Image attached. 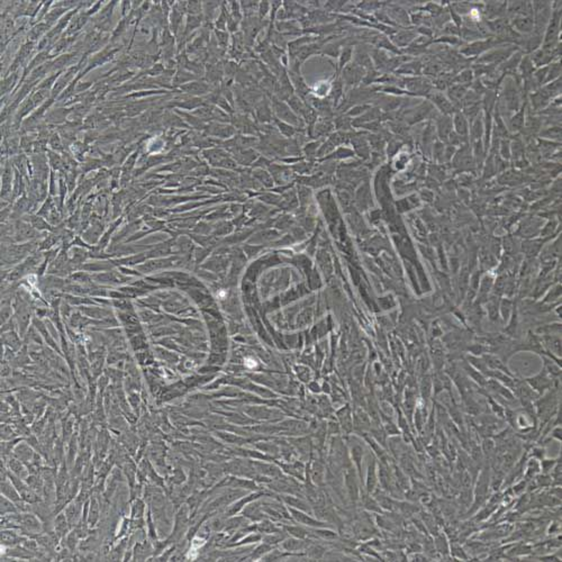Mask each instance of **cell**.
Listing matches in <instances>:
<instances>
[{
  "label": "cell",
  "instance_id": "6da1fadb",
  "mask_svg": "<svg viewBox=\"0 0 562 562\" xmlns=\"http://www.w3.org/2000/svg\"><path fill=\"white\" fill-rule=\"evenodd\" d=\"M505 416L514 429H516L518 432H523V433L532 431L537 424L533 414L526 408L522 412H505Z\"/></svg>",
  "mask_w": 562,
  "mask_h": 562
},
{
  "label": "cell",
  "instance_id": "7a4b0ae2",
  "mask_svg": "<svg viewBox=\"0 0 562 562\" xmlns=\"http://www.w3.org/2000/svg\"><path fill=\"white\" fill-rule=\"evenodd\" d=\"M526 382L529 383V386L533 389V390L538 393V395H542L549 389H551L553 386V379L550 375L547 373L546 369L542 370V373L538 374L534 377L527 378Z\"/></svg>",
  "mask_w": 562,
  "mask_h": 562
},
{
  "label": "cell",
  "instance_id": "3957f363",
  "mask_svg": "<svg viewBox=\"0 0 562 562\" xmlns=\"http://www.w3.org/2000/svg\"><path fill=\"white\" fill-rule=\"evenodd\" d=\"M478 479V485L477 488H475L474 494V508L480 507L487 499L488 488H489V471H487V469H483Z\"/></svg>",
  "mask_w": 562,
  "mask_h": 562
},
{
  "label": "cell",
  "instance_id": "277c9868",
  "mask_svg": "<svg viewBox=\"0 0 562 562\" xmlns=\"http://www.w3.org/2000/svg\"><path fill=\"white\" fill-rule=\"evenodd\" d=\"M542 341L544 342L548 351L552 352L558 358L561 357V339L559 335H544L542 337ZM548 354V357H550V354Z\"/></svg>",
  "mask_w": 562,
  "mask_h": 562
},
{
  "label": "cell",
  "instance_id": "5b68a950",
  "mask_svg": "<svg viewBox=\"0 0 562 562\" xmlns=\"http://www.w3.org/2000/svg\"><path fill=\"white\" fill-rule=\"evenodd\" d=\"M541 472V465H540V460L535 459V458H531V459L526 462L525 467V475L527 478H534L535 475Z\"/></svg>",
  "mask_w": 562,
  "mask_h": 562
},
{
  "label": "cell",
  "instance_id": "8992f818",
  "mask_svg": "<svg viewBox=\"0 0 562 562\" xmlns=\"http://www.w3.org/2000/svg\"><path fill=\"white\" fill-rule=\"evenodd\" d=\"M561 432H562L561 425H556L552 429V431L550 432V439L556 440V441H558V442H561V440H562Z\"/></svg>",
  "mask_w": 562,
  "mask_h": 562
},
{
  "label": "cell",
  "instance_id": "52a82bcc",
  "mask_svg": "<svg viewBox=\"0 0 562 562\" xmlns=\"http://www.w3.org/2000/svg\"><path fill=\"white\" fill-rule=\"evenodd\" d=\"M451 552L455 555L457 558H459V559H467V556L465 555V552H460L462 549L458 546H452L451 548Z\"/></svg>",
  "mask_w": 562,
  "mask_h": 562
}]
</instances>
